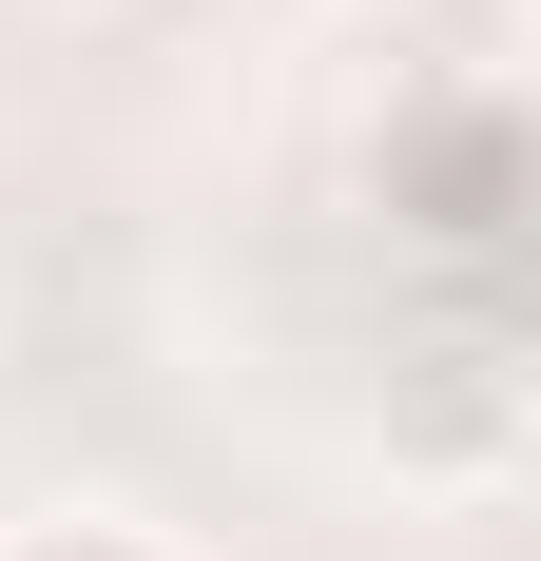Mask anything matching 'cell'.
Instances as JSON below:
<instances>
[{
    "mask_svg": "<svg viewBox=\"0 0 541 561\" xmlns=\"http://www.w3.org/2000/svg\"><path fill=\"white\" fill-rule=\"evenodd\" d=\"M0 561H174V523H136V504H20Z\"/></svg>",
    "mask_w": 541,
    "mask_h": 561,
    "instance_id": "6da1fadb",
    "label": "cell"
}]
</instances>
